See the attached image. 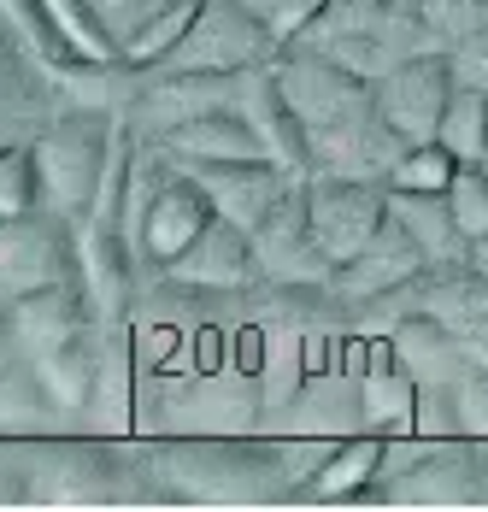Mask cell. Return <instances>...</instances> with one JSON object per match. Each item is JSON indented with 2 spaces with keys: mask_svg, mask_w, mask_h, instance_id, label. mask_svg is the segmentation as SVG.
Wrapping results in <instances>:
<instances>
[{
  "mask_svg": "<svg viewBox=\"0 0 488 512\" xmlns=\"http://www.w3.org/2000/svg\"><path fill=\"white\" fill-rule=\"evenodd\" d=\"M471 265L488 277V236H483V242H471Z\"/></svg>",
  "mask_w": 488,
  "mask_h": 512,
  "instance_id": "obj_38",
  "label": "cell"
},
{
  "mask_svg": "<svg viewBox=\"0 0 488 512\" xmlns=\"http://www.w3.org/2000/svg\"><path fill=\"white\" fill-rule=\"evenodd\" d=\"M430 271V259H424V248L400 230V224H383L377 236H371V248L365 254H353L336 271V295H342L347 307H365V301H377V295H394V289H406V283H418Z\"/></svg>",
  "mask_w": 488,
  "mask_h": 512,
  "instance_id": "obj_16",
  "label": "cell"
},
{
  "mask_svg": "<svg viewBox=\"0 0 488 512\" xmlns=\"http://www.w3.org/2000/svg\"><path fill=\"white\" fill-rule=\"evenodd\" d=\"M271 71H277L294 118H300L312 171L389 183L406 142L377 112V83H365V77H353V71H342V65H330V59H318L306 48H277Z\"/></svg>",
  "mask_w": 488,
  "mask_h": 512,
  "instance_id": "obj_1",
  "label": "cell"
},
{
  "mask_svg": "<svg viewBox=\"0 0 488 512\" xmlns=\"http://www.w3.org/2000/svg\"><path fill=\"white\" fill-rule=\"evenodd\" d=\"M453 412H459V436L488 442V371L477 359L453 377Z\"/></svg>",
  "mask_w": 488,
  "mask_h": 512,
  "instance_id": "obj_33",
  "label": "cell"
},
{
  "mask_svg": "<svg viewBox=\"0 0 488 512\" xmlns=\"http://www.w3.org/2000/svg\"><path fill=\"white\" fill-rule=\"evenodd\" d=\"M142 424V365H136V336L130 318L124 324H100V354H95V383H89V407L83 430L124 442Z\"/></svg>",
  "mask_w": 488,
  "mask_h": 512,
  "instance_id": "obj_13",
  "label": "cell"
},
{
  "mask_svg": "<svg viewBox=\"0 0 488 512\" xmlns=\"http://www.w3.org/2000/svg\"><path fill=\"white\" fill-rule=\"evenodd\" d=\"M412 312L436 318L447 330L471 336L488 324V277L465 259V265H430L418 283H412Z\"/></svg>",
  "mask_w": 488,
  "mask_h": 512,
  "instance_id": "obj_20",
  "label": "cell"
},
{
  "mask_svg": "<svg viewBox=\"0 0 488 512\" xmlns=\"http://www.w3.org/2000/svg\"><path fill=\"white\" fill-rule=\"evenodd\" d=\"M195 6H200V0H165V6L147 18L142 30L124 42V65H130V71H153L165 53L189 36V24H195Z\"/></svg>",
  "mask_w": 488,
  "mask_h": 512,
  "instance_id": "obj_28",
  "label": "cell"
},
{
  "mask_svg": "<svg viewBox=\"0 0 488 512\" xmlns=\"http://www.w3.org/2000/svg\"><path fill=\"white\" fill-rule=\"evenodd\" d=\"M289 48L318 53L365 83H383L394 65L418 53H441V42L418 18V0H324Z\"/></svg>",
  "mask_w": 488,
  "mask_h": 512,
  "instance_id": "obj_3",
  "label": "cell"
},
{
  "mask_svg": "<svg viewBox=\"0 0 488 512\" xmlns=\"http://www.w3.org/2000/svg\"><path fill=\"white\" fill-rule=\"evenodd\" d=\"M453 171H459V159L447 154L441 142H418V148H406V154L394 159L389 189H412V195H447V189H453Z\"/></svg>",
  "mask_w": 488,
  "mask_h": 512,
  "instance_id": "obj_29",
  "label": "cell"
},
{
  "mask_svg": "<svg viewBox=\"0 0 488 512\" xmlns=\"http://www.w3.org/2000/svg\"><path fill=\"white\" fill-rule=\"evenodd\" d=\"M71 430L65 412L53 407V395L42 389L30 359H6L0 365V436H53Z\"/></svg>",
  "mask_w": 488,
  "mask_h": 512,
  "instance_id": "obj_24",
  "label": "cell"
},
{
  "mask_svg": "<svg viewBox=\"0 0 488 512\" xmlns=\"http://www.w3.org/2000/svg\"><path fill=\"white\" fill-rule=\"evenodd\" d=\"M147 471L171 507H289V477L271 430L147 436Z\"/></svg>",
  "mask_w": 488,
  "mask_h": 512,
  "instance_id": "obj_2",
  "label": "cell"
},
{
  "mask_svg": "<svg viewBox=\"0 0 488 512\" xmlns=\"http://www.w3.org/2000/svg\"><path fill=\"white\" fill-rule=\"evenodd\" d=\"M377 471H383V436L353 430L342 448H336V460L318 471V483H312L300 501H318V507H336V501H365V495H371V483H377Z\"/></svg>",
  "mask_w": 488,
  "mask_h": 512,
  "instance_id": "obj_26",
  "label": "cell"
},
{
  "mask_svg": "<svg viewBox=\"0 0 488 512\" xmlns=\"http://www.w3.org/2000/svg\"><path fill=\"white\" fill-rule=\"evenodd\" d=\"M300 183H306V177H300ZM300 183L289 189V201L253 230L259 283H271V289H330V283H336V259L318 248V236H312V224H306V195H300Z\"/></svg>",
  "mask_w": 488,
  "mask_h": 512,
  "instance_id": "obj_11",
  "label": "cell"
},
{
  "mask_svg": "<svg viewBox=\"0 0 488 512\" xmlns=\"http://www.w3.org/2000/svg\"><path fill=\"white\" fill-rule=\"evenodd\" d=\"M389 359L400 365V371L418 377V389H447V383L471 365V348H465L459 330H447V324H436V318L412 312L406 324H394Z\"/></svg>",
  "mask_w": 488,
  "mask_h": 512,
  "instance_id": "obj_19",
  "label": "cell"
},
{
  "mask_svg": "<svg viewBox=\"0 0 488 512\" xmlns=\"http://www.w3.org/2000/svg\"><path fill=\"white\" fill-rule=\"evenodd\" d=\"M247 77V71H242ZM242 77H218V71H142L124 118L142 142H165L171 130L212 118V112H236L242 106Z\"/></svg>",
  "mask_w": 488,
  "mask_h": 512,
  "instance_id": "obj_6",
  "label": "cell"
},
{
  "mask_svg": "<svg viewBox=\"0 0 488 512\" xmlns=\"http://www.w3.org/2000/svg\"><path fill=\"white\" fill-rule=\"evenodd\" d=\"M95 354H100V324L77 330L71 342L48 348L42 359H30V365H36V377H42V389L53 395V407L65 412V424H71V430H83L89 383H95Z\"/></svg>",
  "mask_w": 488,
  "mask_h": 512,
  "instance_id": "obj_23",
  "label": "cell"
},
{
  "mask_svg": "<svg viewBox=\"0 0 488 512\" xmlns=\"http://www.w3.org/2000/svg\"><path fill=\"white\" fill-rule=\"evenodd\" d=\"M389 218L424 248L430 265H465L471 259V242L453 218V201L447 195H412V189H389Z\"/></svg>",
  "mask_w": 488,
  "mask_h": 512,
  "instance_id": "obj_21",
  "label": "cell"
},
{
  "mask_svg": "<svg viewBox=\"0 0 488 512\" xmlns=\"http://www.w3.org/2000/svg\"><path fill=\"white\" fill-rule=\"evenodd\" d=\"M447 59H453V77H459V83L488 89V30H483V36H471V42H459Z\"/></svg>",
  "mask_w": 488,
  "mask_h": 512,
  "instance_id": "obj_36",
  "label": "cell"
},
{
  "mask_svg": "<svg viewBox=\"0 0 488 512\" xmlns=\"http://www.w3.org/2000/svg\"><path fill=\"white\" fill-rule=\"evenodd\" d=\"M453 83L459 77H453V59L447 53H418V59L394 65L389 77L377 83V112H383V124H389L406 148L436 142L441 112L453 101Z\"/></svg>",
  "mask_w": 488,
  "mask_h": 512,
  "instance_id": "obj_12",
  "label": "cell"
},
{
  "mask_svg": "<svg viewBox=\"0 0 488 512\" xmlns=\"http://www.w3.org/2000/svg\"><path fill=\"white\" fill-rule=\"evenodd\" d=\"M6 324H12V348H18V359H42L48 348L71 342L77 330H89L95 312H89V301H83L77 277H65V283H53V289H36V295L12 301V307H6Z\"/></svg>",
  "mask_w": 488,
  "mask_h": 512,
  "instance_id": "obj_18",
  "label": "cell"
},
{
  "mask_svg": "<svg viewBox=\"0 0 488 512\" xmlns=\"http://www.w3.org/2000/svg\"><path fill=\"white\" fill-rule=\"evenodd\" d=\"M359 412H365V430L371 436H412V418H418V377L400 371L389 359V342H383V359H371L359 371Z\"/></svg>",
  "mask_w": 488,
  "mask_h": 512,
  "instance_id": "obj_22",
  "label": "cell"
},
{
  "mask_svg": "<svg viewBox=\"0 0 488 512\" xmlns=\"http://www.w3.org/2000/svg\"><path fill=\"white\" fill-rule=\"evenodd\" d=\"M71 277L83 289V301L95 312V324H124L136 312L147 265L136 259V248L124 242V230L112 218H77L71 224Z\"/></svg>",
  "mask_w": 488,
  "mask_h": 512,
  "instance_id": "obj_7",
  "label": "cell"
},
{
  "mask_svg": "<svg viewBox=\"0 0 488 512\" xmlns=\"http://www.w3.org/2000/svg\"><path fill=\"white\" fill-rule=\"evenodd\" d=\"M436 142L459 165H483L488 159V89H471V83H453V101L441 112Z\"/></svg>",
  "mask_w": 488,
  "mask_h": 512,
  "instance_id": "obj_27",
  "label": "cell"
},
{
  "mask_svg": "<svg viewBox=\"0 0 488 512\" xmlns=\"http://www.w3.org/2000/svg\"><path fill=\"white\" fill-rule=\"evenodd\" d=\"M447 201H453V218H459L465 242H483L488 236V171L483 165H459Z\"/></svg>",
  "mask_w": 488,
  "mask_h": 512,
  "instance_id": "obj_31",
  "label": "cell"
},
{
  "mask_svg": "<svg viewBox=\"0 0 488 512\" xmlns=\"http://www.w3.org/2000/svg\"><path fill=\"white\" fill-rule=\"evenodd\" d=\"M6 359H18V348H12V324H6V307H0V365Z\"/></svg>",
  "mask_w": 488,
  "mask_h": 512,
  "instance_id": "obj_37",
  "label": "cell"
},
{
  "mask_svg": "<svg viewBox=\"0 0 488 512\" xmlns=\"http://www.w3.org/2000/svg\"><path fill=\"white\" fill-rule=\"evenodd\" d=\"M36 436H0V507H30Z\"/></svg>",
  "mask_w": 488,
  "mask_h": 512,
  "instance_id": "obj_34",
  "label": "cell"
},
{
  "mask_svg": "<svg viewBox=\"0 0 488 512\" xmlns=\"http://www.w3.org/2000/svg\"><path fill=\"white\" fill-rule=\"evenodd\" d=\"M165 277L189 283V289H212V295H247L259 289V259H253V236L230 218H212L183 254L165 265Z\"/></svg>",
  "mask_w": 488,
  "mask_h": 512,
  "instance_id": "obj_15",
  "label": "cell"
},
{
  "mask_svg": "<svg viewBox=\"0 0 488 512\" xmlns=\"http://www.w3.org/2000/svg\"><path fill=\"white\" fill-rule=\"evenodd\" d=\"M165 148L183 159V165H236V159H265L259 136L247 130L242 112H212V118H195L183 130L165 136Z\"/></svg>",
  "mask_w": 488,
  "mask_h": 512,
  "instance_id": "obj_25",
  "label": "cell"
},
{
  "mask_svg": "<svg viewBox=\"0 0 488 512\" xmlns=\"http://www.w3.org/2000/svg\"><path fill=\"white\" fill-rule=\"evenodd\" d=\"M212 218H218V212H212V201H206V189H200L195 177L183 171V159H177V165L159 177V189L142 201V212H136L130 224H118V230H124V242L136 248V259H142L147 271H165Z\"/></svg>",
  "mask_w": 488,
  "mask_h": 512,
  "instance_id": "obj_9",
  "label": "cell"
},
{
  "mask_svg": "<svg viewBox=\"0 0 488 512\" xmlns=\"http://www.w3.org/2000/svg\"><path fill=\"white\" fill-rule=\"evenodd\" d=\"M89 6L100 12V24H106V36H112V42L124 48V42H130V36L142 30V24L153 18V12H159V6H165V0H89Z\"/></svg>",
  "mask_w": 488,
  "mask_h": 512,
  "instance_id": "obj_35",
  "label": "cell"
},
{
  "mask_svg": "<svg viewBox=\"0 0 488 512\" xmlns=\"http://www.w3.org/2000/svg\"><path fill=\"white\" fill-rule=\"evenodd\" d=\"M65 277H71V218H59L48 206L0 218V307L53 289Z\"/></svg>",
  "mask_w": 488,
  "mask_h": 512,
  "instance_id": "obj_10",
  "label": "cell"
},
{
  "mask_svg": "<svg viewBox=\"0 0 488 512\" xmlns=\"http://www.w3.org/2000/svg\"><path fill=\"white\" fill-rule=\"evenodd\" d=\"M277 59V36L236 0H200L195 24L177 48L165 53L153 71H218V77H242L253 65Z\"/></svg>",
  "mask_w": 488,
  "mask_h": 512,
  "instance_id": "obj_5",
  "label": "cell"
},
{
  "mask_svg": "<svg viewBox=\"0 0 488 512\" xmlns=\"http://www.w3.org/2000/svg\"><path fill=\"white\" fill-rule=\"evenodd\" d=\"M300 195H306V224H312L318 248L336 259V271H342L353 254H365L371 236L389 224V183L312 171V177L300 183Z\"/></svg>",
  "mask_w": 488,
  "mask_h": 512,
  "instance_id": "obj_8",
  "label": "cell"
},
{
  "mask_svg": "<svg viewBox=\"0 0 488 512\" xmlns=\"http://www.w3.org/2000/svg\"><path fill=\"white\" fill-rule=\"evenodd\" d=\"M247 118V130L259 136V148L271 165H283L289 177H312V154H306V136H300V118H294L289 95H283V83H277V71L271 65H253L242 77V106H236Z\"/></svg>",
  "mask_w": 488,
  "mask_h": 512,
  "instance_id": "obj_17",
  "label": "cell"
},
{
  "mask_svg": "<svg viewBox=\"0 0 488 512\" xmlns=\"http://www.w3.org/2000/svg\"><path fill=\"white\" fill-rule=\"evenodd\" d=\"M30 206H42L30 142H24V148H0V218H18V212H30Z\"/></svg>",
  "mask_w": 488,
  "mask_h": 512,
  "instance_id": "obj_32",
  "label": "cell"
},
{
  "mask_svg": "<svg viewBox=\"0 0 488 512\" xmlns=\"http://www.w3.org/2000/svg\"><path fill=\"white\" fill-rule=\"evenodd\" d=\"M112 124H118V112H77V118H65V124H53L42 130L36 142H30V154H36V195L48 212L59 218H83V212H95V195H100V171H106V154H112Z\"/></svg>",
  "mask_w": 488,
  "mask_h": 512,
  "instance_id": "obj_4",
  "label": "cell"
},
{
  "mask_svg": "<svg viewBox=\"0 0 488 512\" xmlns=\"http://www.w3.org/2000/svg\"><path fill=\"white\" fill-rule=\"evenodd\" d=\"M189 177H195L200 189H206V201L218 218H230V224H242L247 236L277 212V206L289 201V189L300 177H289L283 165H271V159H236V165H183Z\"/></svg>",
  "mask_w": 488,
  "mask_h": 512,
  "instance_id": "obj_14",
  "label": "cell"
},
{
  "mask_svg": "<svg viewBox=\"0 0 488 512\" xmlns=\"http://www.w3.org/2000/svg\"><path fill=\"white\" fill-rule=\"evenodd\" d=\"M483 171H488V159H483Z\"/></svg>",
  "mask_w": 488,
  "mask_h": 512,
  "instance_id": "obj_39",
  "label": "cell"
},
{
  "mask_svg": "<svg viewBox=\"0 0 488 512\" xmlns=\"http://www.w3.org/2000/svg\"><path fill=\"white\" fill-rule=\"evenodd\" d=\"M418 18L430 24L441 53H453L459 42H471V36L488 30V0H418Z\"/></svg>",
  "mask_w": 488,
  "mask_h": 512,
  "instance_id": "obj_30",
  "label": "cell"
}]
</instances>
